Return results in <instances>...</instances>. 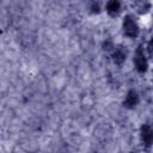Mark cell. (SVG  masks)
I'll use <instances>...</instances> for the list:
<instances>
[{"label":"cell","mask_w":153,"mask_h":153,"mask_svg":"<svg viewBox=\"0 0 153 153\" xmlns=\"http://www.w3.org/2000/svg\"><path fill=\"white\" fill-rule=\"evenodd\" d=\"M134 63H135V67L136 69L140 72V73H145L147 71V67H148V63H147V59L145 56V53L139 48L135 53V57H134Z\"/></svg>","instance_id":"2"},{"label":"cell","mask_w":153,"mask_h":153,"mask_svg":"<svg viewBox=\"0 0 153 153\" xmlns=\"http://www.w3.org/2000/svg\"><path fill=\"white\" fill-rule=\"evenodd\" d=\"M105 10H106V12H108L109 16L116 17V16L120 13V11H121V2L115 1V0L109 1V2L106 4V6H105Z\"/></svg>","instance_id":"5"},{"label":"cell","mask_w":153,"mask_h":153,"mask_svg":"<svg viewBox=\"0 0 153 153\" xmlns=\"http://www.w3.org/2000/svg\"><path fill=\"white\" fill-rule=\"evenodd\" d=\"M122 27H123V33L129 38H134L139 33V26H137L136 22L133 19V17H130V16H127L124 18Z\"/></svg>","instance_id":"1"},{"label":"cell","mask_w":153,"mask_h":153,"mask_svg":"<svg viewBox=\"0 0 153 153\" xmlns=\"http://www.w3.org/2000/svg\"><path fill=\"white\" fill-rule=\"evenodd\" d=\"M112 59L116 63L121 65L124 60H126V51L122 47H115L114 51H112Z\"/></svg>","instance_id":"6"},{"label":"cell","mask_w":153,"mask_h":153,"mask_svg":"<svg viewBox=\"0 0 153 153\" xmlns=\"http://www.w3.org/2000/svg\"><path fill=\"white\" fill-rule=\"evenodd\" d=\"M91 10H92V12H93V13H94V12H96V13H98V12H99V6H98V4H93V5H92V7H91Z\"/></svg>","instance_id":"9"},{"label":"cell","mask_w":153,"mask_h":153,"mask_svg":"<svg viewBox=\"0 0 153 153\" xmlns=\"http://www.w3.org/2000/svg\"><path fill=\"white\" fill-rule=\"evenodd\" d=\"M141 139L145 145H151L153 142V129L149 126H143L141 128Z\"/></svg>","instance_id":"4"},{"label":"cell","mask_w":153,"mask_h":153,"mask_svg":"<svg viewBox=\"0 0 153 153\" xmlns=\"http://www.w3.org/2000/svg\"><path fill=\"white\" fill-rule=\"evenodd\" d=\"M147 50H148L149 57L153 60V38L149 41V43H148V45H147Z\"/></svg>","instance_id":"8"},{"label":"cell","mask_w":153,"mask_h":153,"mask_svg":"<svg viewBox=\"0 0 153 153\" xmlns=\"http://www.w3.org/2000/svg\"><path fill=\"white\" fill-rule=\"evenodd\" d=\"M137 102H139V96H137L136 91H134V90H130V91H129V92L127 93V96H126L124 105H126L127 108L131 109V108L136 106Z\"/></svg>","instance_id":"3"},{"label":"cell","mask_w":153,"mask_h":153,"mask_svg":"<svg viewBox=\"0 0 153 153\" xmlns=\"http://www.w3.org/2000/svg\"><path fill=\"white\" fill-rule=\"evenodd\" d=\"M149 7L151 5L148 2H136V12L139 14H146L149 11Z\"/></svg>","instance_id":"7"}]
</instances>
